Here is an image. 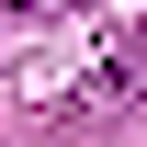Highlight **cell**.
I'll use <instances>...</instances> for the list:
<instances>
[{
  "label": "cell",
  "mask_w": 147,
  "mask_h": 147,
  "mask_svg": "<svg viewBox=\"0 0 147 147\" xmlns=\"http://www.w3.org/2000/svg\"><path fill=\"white\" fill-rule=\"evenodd\" d=\"M113 79L147 91V11H113Z\"/></svg>",
  "instance_id": "6da1fadb"
}]
</instances>
